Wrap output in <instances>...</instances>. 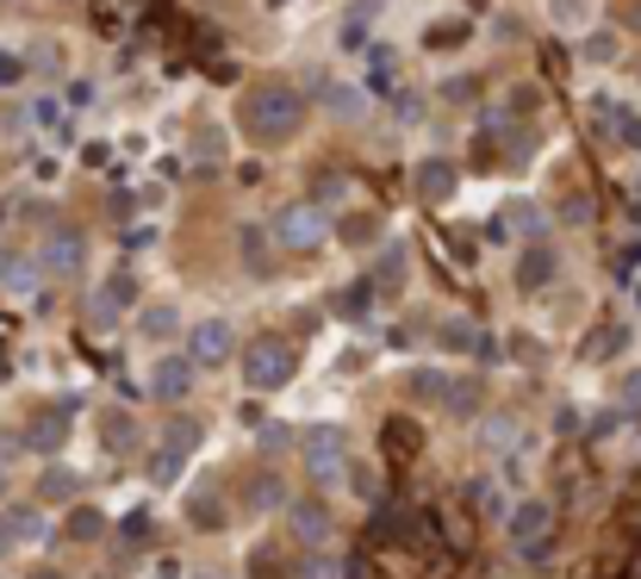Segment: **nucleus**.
Instances as JSON below:
<instances>
[{
  "label": "nucleus",
  "mask_w": 641,
  "mask_h": 579,
  "mask_svg": "<svg viewBox=\"0 0 641 579\" xmlns=\"http://www.w3.org/2000/svg\"><path fill=\"white\" fill-rule=\"evenodd\" d=\"M50 262H57V269H76V262H81V243H69V237H62V243H50Z\"/></svg>",
  "instance_id": "obj_4"
},
{
  "label": "nucleus",
  "mask_w": 641,
  "mask_h": 579,
  "mask_svg": "<svg viewBox=\"0 0 641 579\" xmlns=\"http://www.w3.org/2000/svg\"><path fill=\"white\" fill-rule=\"evenodd\" d=\"M318 231H324V218L311 213V206H287V213H281V237H287V243H299V250H306V243H318Z\"/></svg>",
  "instance_id": "obj_2"
},
{
  "label": "nucleus",
  "mask_w": 641,
  "mask_h": 579,
  "mask_svg": "<svg viewBox=\"0 0 641 579\" xmlns=\"http://www.w3.org/2000/svg\"><path fill=\"white\" fill-rule=\"evenodd\" d=\"M324 106H331V113H343V118L362 113V100H355L350 88H343V81H331V88H324Z\"/></svg>",
  "instance_id": "obj_3"
},
{
  "label": "nucleus",
  "mask_w": 641,
  "mask_h": 579,
  "mask_svg": "<svg viewBox=\"0 0 641 579\" xmlns=\"http://www.w3.org/2000/svg\"><path fill=\"white\" fill-rule=\"evenodd\" d=\"M299 125H306V100L287 81H268V88H255L243 100V132L255 144H287V137H299Z\"/></svg>",
  "instance_id": "obj_1"
}]
</instances>
